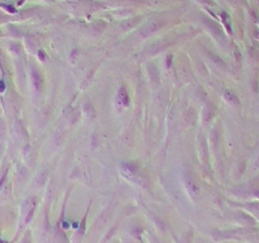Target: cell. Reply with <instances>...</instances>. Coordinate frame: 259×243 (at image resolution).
<instances>
[{"label":"cell","mask_w":259,"mask_h":243,"mask_svg":"<svg viewBox=\"0 0 259 243\" xmlns=\"http://www.w3.org/2000/svg\"><path fill=\"white\" fill-rule=\"evenodd\" d=\"M121 170L123 172H124V175H135L138 173L139 171V165L135 163V162H126V163H124L121 166Z\"/></svg>","instance_id":"1"},{"label":"cell","mask_w":259,"mask_h":243,"mask_svg":"<svg viewBox=\"0 0 259 243\" xmlns=\"http://www.w3.org/2000/svg\"><path fill=\"white\" fill-rule=\"evenodd\" d=\"M162 25V23H159V22H157V20H154V22H152L148 27L144 29L143 31V34L144 36H149V34H152V33H154L156 31H158V28Z\"/></svg>","instance_id":"2"},{"label":"cell","mask_w":259,"mask_h":243,"mask_svg":"<svg viewBox=\"0 0 259 243\" xmlns=\"http://www.w3.org/2000/svg\"><path fill=\"white\" fill-rule=\"evenodd\" d=\"M224 97H225V100H226L228 103H230V104L236 105L238 103H239V99H238L235 94H233L231 91H225L224 92Z\"/></svg>","instance_id":"3"},{"label":"cell","mask_w":259,"mask_h":243,"mask_svg":"<svg viewBox=\"0 0 259 243\" xmlns=\"http://www.w3.org/2000/svg\"><path fill=\"white\" fill-rule=\"evenodd\" d=\"M118 97H119V100L121 101V104H124V105L129 104V96H128V92H126V90L124 87H121L120 90H119Z\"/></svg>","instance_id":"4"},{"label":"cell","mask_w":259,"mask_h":243,"mask_svg":"<svg viewBox=\"0 0 259 243\" xmlns=\"http://www.w3.org/2000/svg\"><path fill=\"white\" fill-rule=\"evenodd\" d=\"M186 184H187V187H188V191L192 195H198V193H200V187H198L196 184H195L193 181L191 180H186Z\"/></svg>","instance_id":"5"},{"label":"cell","mask_w":259,"mask_h":243,"mask_svg":"<svg viewBox=\"0 0 259 243\" xmlns=\"http://www.w3.org/2000/svg\"><path fill=\"white\" fill-rule=\"evenodd\" d=\"M32 76H33V82H34V87L37 89V90H39V89H41V77H39V75L37 74V71H33V72H32Z\"/></svg>","instance_id":"6"},{"label":"cell","mask_w":259,"mask_h":243,"mask_svg":"<svg viewBox=\"0 0 259 243\" xmlns=\"http://www.w3.org/2000/svg\"><path fill=\"white\" fill-rule=\"evenodd\" d=\"M38 57H39L42 61H44V59H46V54L43 53V51H39V52H38Z\"/></svg>","instance_id":"7"},{"label":"cell","mask_w":259,"mask_h":243,"mask_svg":"<svg viewBox=\"0 0 259 243\" xmlns=\"http://www.w3.org/2000/svg\"><path fill=\"white\" fill-rule=\"evenodd\" d=\"M4 90H5V84L3 81H0V91H4Z\"/></svg>","instance_id":"8"},{"label":"cell","mask_w":259,"mask_h":243,"mask_svg":"<svg viewBox=\"0 0 259 243\" xmlns=\"http://www.w3.org/2000/svg\"><path fill=\"white\" fill-rule=\"evenodd\" d=\"M0 243H5V242H3V241H0Z\"/></svg>","instance_id":"9"}]
</instances>
